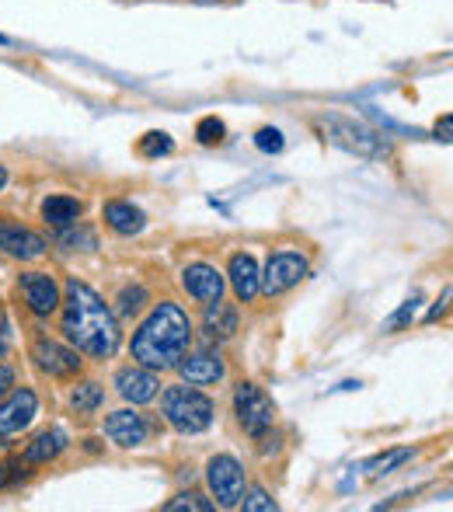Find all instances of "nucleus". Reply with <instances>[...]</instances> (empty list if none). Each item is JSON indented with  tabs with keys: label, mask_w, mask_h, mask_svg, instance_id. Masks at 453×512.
Listing matches in <instances>:
<instances>
[{
	"label": "nucleus",
	"mask_w": 453,
	"mask_h": 512,
	"mask_svg": "<svg viewBox=\"0 0 453 512\" xmlns=\"http://www.w3.org/2000/svg\"><path fill=\"white\" fill-rule=\"evenodd\" d=\"M67 446H70L67 432H63L60 425H49V429H42L39 436H35L32 443L25 446V453H21V457H25L32 467L53 464V460H60L63 453H67Z\"/></svg>",
	"instance_id": "nucleus-17"
},
{
	"label": "nucleus",
	"mask_w": 453,
	"mask_h": 512,
	"mask_svg": "<svg viewBox=\"0 0 453 512\" xmlns=\"http://www.w3.org/2000/svg\"><path fill=\"white\" fill-rule=\"evenodd\" d=\"M447 304H450V290H443L440 304H436L433 310H429V314H426V321H429V324H433V321H440V314H443V310H447Z\"/></svg>",
	"instance_id": "nucleus-35"
},
{
	"label": "nucleus",
	"mask_w": 453,
	"mask_h": 512,
	"mask_svg": "<svg viewBox=\"0 0 453 512\" xmlns=\"http://www.w3.org/2000/svg\"><path fill=\"white\" fill-rule=\"evenodd\" d=\"M115 391H119L122 401H129V405H150V401H157V394H161V377H157V370H147V366H122L119 373H115Z\"/></svg>",
	"instance_id": "nucleus-13"
},
{
	"label": "nucleus",
	"mask_w": 453,
	"mask_h": 512,
	"mask_svg": "<svg viewBox=\"0 0 453 512\" xmlns=\"http://www.w3.org/2000/svg\"><path fill=\"white\" fill-rule=\"evenodd\" d=\"M102 401H105V387L98 380H77L74 391H70V408L77 415H91V411L102 408Z\"/></svg>",
	"instance_id": "nucleus-21"
},
{
	"label": "nucleus",
	"mask_w": 453,
	"mask_h": 512,
	"mask_svg": "<svg viewBox=\"0 0 453 512\" xmlns=\"http://www.w3.org/2000/svg\"><path fill=\"white\" fill-rule=\"evenodd\" d=\"M227 283L234 290L237 304H251L258 297V262L248 251H237L227 262Z\"/></svg>",
	"instance_id": "nucleus-16"
},
{
	"label": "nucleus",
	"mask_w": 453,
	"mask_h": 512,
	"mask_svg": "<svg viewBox=\"0 0 453 512\" xmlns=\"http://www.w3.org/2000/svg\"><path fill=\"white\" fill-rule=\"evenodd\" d=\"M14 387H18V373H14V366L0 363V398H4V394H11Z\"/></svg>",
	"instance_id": "nucleus-32"
},
{
	"label": "nucleus",
	"mask_w": 453,
	"mask_h": 512,
	"mask_svg": "<svg viewBox=\"0 0 453 512\" xmlns=\"http://www.w3.org/2000/svg\"><path fill=\"white\" fill-rule=\"evenodd\" d=\"M206 331H210V338H230L237 331V307L234 304H224V300H217V304L206 307Z\"/></svg>",
	"instance_id": "nucleus-20"
},
{
	"label": "nucleus",
	"mask_w": 453,
	"mask_h": 512,
	"mask_svg": "<svg viewBox=\"0 0 453 512\" xmlns=\"http://www.w3.org/2000/svg\"><path fill=\"white\" fill-rule=\"evenodd\" d=\"M192 335H196V328H192L185 307L175 304V300H161L143 317L140 328L133 331L129 356L140 366H147V370H171L192 349Z\"/></svg>",
	"instance_id": "nucleus-2"
},
{
	"label": "nucleus",
	"mask_w": 453,
	"mask_h": 512,
	"mask_svg": "<svg viewBox=\"0 0 453 512\" xmlns=\"http://www.w3.org/2000/svg\"><path fill=\"white\" fill-rule=\"evenodd\" d=\"M237 509H244V512H276L279 509V502L272 499L265 488H258V485H244V495H241V502H237Z\"/></svg>",
	"instance_id": "nucleus-28"
},
{
	"label": "nucleus",
	"mask_w": 453,
	"mask_h": 512,
	"mask_svg": "<svg viewBox=\"0 0 453 512\" xmlns=\"http://www.w3.org/2000/svg\"><path fill=\"white\" fill-rule=\"evenodd\" d=\"M405 460H412V446H398V450H387L380 453V457H373L370 464L363 467L370 478H384V474H391L394 467H401Z\"/></svg>",
	"instance_id": "nucleus-24"
},
{
	"label": "nucleus",
	"mask_w": 453,
	"mask_h": 512,
	"mask_svg": "<svg viewBox=\"0 0 453 512\" xmlns=\"http://www.w3.org/2000/svg\"><path fill=\"white\" fill-rule=\"evenodd\" d=\"M255 147L262 150V154H279V150L286 147V140H283V133H279L276 126H262L255 133Z\"/></svg>",
	"instance_id": "nucleus-31"
},
{
	"label": "nucleus",
	"mask_w": 453,
	"mask_h": 512,
	"mask_svg": "<svg viewBox=\"0 0 453 512\" xmlns=\"http://www.w3.org/2000/svg\"><path fill=\"white\" fill-rule=\"evenodd\" d=\"M161 415L182 436H199V432H206L213 425L217 405L203 391H196V387L182 380V384H171L161 391Z\"/></svg>",
	"instance_id": "nucleus-3"
},
{
	"label": "nucleus",
	"mask_w": 453,
	"mask_h": 512,
	"mask_svg": "<svg viewBox=\"0 0 453 512\" xmlns=\"http://www.w3.org/2000/svg\"><path fill=\"white\" fill-rule=\"evenodd\" d=\"M175 370H178V377L185 380V384H192V387H213V384H220L224 380V359L217 356V352H210V349H203V352H185L182 359L175 363Z\"/></svg>",
	"instance_id": "nucleus-15"
},
{
	"label": "nucleus",
	"mask_w": 453,
	"mask_h": 512,
	"mask_svg": "<svg viewBox=\"0 0 453 512\" xmlns=\"http://www.w3.org/2000/svg\"><path fill=\"white\" fill-rule=\"evenodd\" d=\"M206 485H210V495L220 509H237L244 495V467L230 453H217L206 464Z\"/></svg>",
	"instance_id": "nucleus-7"
},
{
	"label": "nucleus",
	"mask_w": 453,
	"mask_h": 512,
	"mask_svg": "<svg viewBox=\"0 0 453 512\" xmlns=\"http://www.w3.org/2000/svg\"><path fill=\"white\" fill-rule=\"evenodd\" d=\"M182 509H192V512H210V509H217V502L206 499L203 492H178L175 499L164 502V512H182Z\"/></svg>",
	"instance_id": "nucleus-27"
},
{
	"label": "nucleus",
	"mask_w": 453,
	"mask_h": 512,
	"mask_svg": "<svg viewBox=\"0 0 453 512\" xmlns=\"http://www.w3.org/2000/svg\"><path fill=\"white\" fill-rule=\"evenodd\" d=\"M39 213L49 227H70V223H77L84 216V203L74 196H46L39 206Z\"/></svg>",
	"instance_id": "nucleus-19"
},
{
	"label": "nucleus",
	"mask_w": 453,
	"mask_h": 512,
	"mask_svg": "<svg viewBox=\"0 0 453 512\" xmlns=\"http://www.w3.org/2000/svg\"><path fill=\"white\" fill-rule=\"evenodd\" d=\"M147 300H150V293L143 290L140 283L136 286H126V290L115 297V317H136L143 307H147Z\"/></svg>",
	"instance_id": "nucleus-25"
},
{
	"label": "nucleus",
	"mask_w": 453,
	"mask_h": 512,
	"mask_svg": "<svg viewBox=\"0 0 453 512\" xmlns=\"http://www.w3.org/2000/svg\"><path fill=\"white\" fill-rule=\"evenodd\" d=\"M18 293L25 300V307L32 310L35 317H53L60 310V300H63V290L49 272H21L18 276Z\"/></svg>",
	"instance_id": "nucleus-10"
},
{
	"label": "nucleus",
	"mask_w": 453,
	"mask_h": 512,
	"mask_svg": "<svg viewBox=\"0 0 453 512\" xmlns=\"http://www.w3.org/2000/svg\"><path fill=\"white\" fill-rule=\"evenodd\" d=\"M4 185H7V168L0 164V192H4Z\"/></svg>",
	"instance_id": "nucleus-36"
},
{
	"label": "nucleus",
	"mask_w": 453,
	"mask_h": 512,
	"mask_svg": "<svg viewBox=\"0 0 453 512\" xmlns=\"http://www.w3.org/2000/svg\"><path fill=\"white\" fill-rule=\"evenodd\" d=\"M304 276H307V258L300 251H276L265 262V272H258V293L279 297V293L293 290Z\"/></svg>",
	"instance_id": "nucleus-8"
},
{
	"label": "nucleus",
	"mask_w": 453,
	"mask_h": 512,
	"mask_svg": "<svg viewBox=\"0 0 453 512\" xmlns=\"http://www.w3.org/2000/svg\"><path fill=\"white\" fill-rule=\"evenodd\" d=\"M224 136H227V126L217 115H206V119L196 122V140L203 143V147H217V143H224Z\"/></svg>",
	"instance_id": "nucleus-30"
},
{
	"label": "nucleus",
	"mask_w": 453,
	"mask_h": 512,
	"mask_svg": "<svg viewBox=\"0 0 453 512\" xmlns=\"http://www.w3.org/2000/svg\"><path fill=\"white\" fill-rule=\"evenodd\" d=\"M182 290L189 293V300L210 307V304H217V300H224L227 276L213 269V265H206V262H192V265H185V269H182Z\"/></svg>",
	"instance_id": "nucleus-11"
},
{
	"label": "nucleus",
	"mask_w": 453,
	"mask_h": 512,
	"mask_svg": "<svg viewBox=\"0 0 453 512\" xmlns=\"http://www.w3.org/2000/svg\"><path fill=\"white\" fill-rule=\"evenodd\" d=\"M28 478H32V464L25 457H7L0 464V492H11V488L25 485Z\"/></svg>",
	"instance_id": "nucleus-23"
},
{
	"label": "nucleus",
	"mask_w": 453,
	"mask_h": 512,
	"mask_svg": "<svg viewBox=\"0 0 453 512\" xmlns=\"http://www.w3.org/2000/svg\"><path fill=\"white\" fill-rule=\"evenodd\" d=\"M102 220H105V227L115 230L119 237H133V234H140V230L147 227V216H143V209L133 206L129 199H109V203L102 206Z\"/></svg>",
	"instance_id": "nucleus-18"
},
{
	"label": "nucleus",
	"mask_w": 453,
	"mask_h": 512,
	"mask_svg": "<svg viewBox=\"0 0 453 512\" xmlns=\"http://www.w3.org/2000/svg\"><path fill=\"white\" fill-rule=\"evenodd\" d=\"M11 342H14V338H11V324H7V314L0 310V359L11 352Z\"/></svg>",
	"instance_id": "nucleus-33"
},
{
	"label": "nucleus",
	"mask_w": 453,
	"mask_h": 512,
	"mask_svg": "<svg viewBox=\"0 0 453 512\" xmlns=\"http://www.w3.org/2000/svg\"><path fill=\"white\" fill-rule=\"evenodd\" d=\"M136 150H140L143 157H164V154H171V150H175V140H171L164 129H150V133L140 136Z\"/></svg>",
	"instance_id": "nucleus-26"
},
{
	"label": "nucleus",
	"mask_w": 453,
	"mask_h": 512,
	"mask_svg": "<svg viewBox=\"0 0 453 512\" xmlns=\"http://www.w3.org/2000/svg\"><path fill=\"white\" fill-rule=\"evenodd\" d=\"M419 304H422V297H419V293H412V297H408L405 304L394 310V314L384 321V331H387V335H394V331H401L405 324H412V321H415V314H419Z\"/></svg>",
	"instance_id": "nucleus-29"
},
{
	"label": "nucleus",
	"mask_w": 453,
	"mask_h": 512,
	"mask_svg": "<svg viewBox=\"0 0 453 512\" xmlns=\"http://www.w3.org/2000/svg\"><path fill=\"white\" fill-rule=\"evenodd\" d=\"M39 415V394L32 387H14L11 394L0 398V443L21 436Z\"/></svg>",
	"instance_id": "nucleus-9"
},
{
	"label": "nucleus",
	"mask_w": 453,
	"mask_h": 512,
	"mask_svg": "<svg viewBox=\"0 0 453 512\" xmlns=\"http://www.w3.org/2000/svg\"><path fill=\"white\" fill-rule=\"evenodd\" d=\"M234 418L248 439L269 436L272 422H276V405L258 384H237L234 387Z\"/></svg>",
	"instance_id": "nucleus-5"
},
{
	"label": "nucleus",
	"mask_w": 453,
	"mask_h": 512,
	"mask_svg": "<svg viewBox=\"0 0 453 512\" xmlns=\"http://www.w3.org/2000/svg\"><path fill=\"white\" fill-rule=\"evenodd\" d=\"M46 248L49 244L32 227H21L11 216H0V251L4 255L18 258V262H39L46 255Z\"/></svg>",
	"instance_id": "nucleus-12"
},
{
	"label": "nucleus",
	"mask_w": 453,
	"mask_h": 512,
	"mask_svg": "<svg viewBox=\"0 0 453 512\" xmlns=\"http://www.w3.org/2000/svg\"><path fill=\"white\" fill-rule=\"evenodd\" d=\"M321 126H325V140H332L335 147L349 150V154L370 157V161H384V157H391V143H387L377 129L363 126V122L342 119V115H325Z\"/></svg>",
	"instance_id": "nucleus-4"
},
{
	"label": "nucleus",
	"mask_w": 453,
	"mask_h": 512,
	"mask_svg": "<svg viewBox=\"0 0 453 512\" xmlns=\"http://www.w3.org/2000/svg\"><path fill=\"white\" fill-rule=\"evenodd\" d=\"M105 436L112 439L122 450H133V446H143L150 436V422L147 415H140L136 408H119L112 415H105Z\"/></svg>",
	"instance_id": "nucleus-14"
},
{
	"label": "nucleus",
	"mask_w": 453,
	"mask_h": 512,
	"mask_svg": "<svg viewBox=\"0 0 453 512\" xmlns=\"http://www.w3.org/2000/svg\"><path fill=\"white\" fill-rule=\"evenodd\" d=\"M450 129H453V119H450V115H443V119L436 122V140L450 143Z\"/></svg>",
	"instance_id": "nucleus-34"
},
{
	"label": "nucleus",
	"mask_w": 453,
	"mask_h": 512,
	"mask_svg": "<svg viewBox=\"0 0 453 512\" xmlns=\"http://www.w3.org/2000/svg\"><path fill=\"white\" fill-rule=\"evenodd\" d=\"M60 331L77 352L91 359H112L122 345L115 310L81 279H67V286H63Z\"/></svg>",
	"instance_id": "nucleus-1"
},
{
	"label": "nucleus",
	"mask_w": 453,
	"mask_h": 512,
	"mask_svg": "<svg viewBox=\"0 0 453 512\" xmlns=\"http://www.w3.org/2000/svg\"><path fill=\"white\" fill-rule=\"evenodd\" d=\"M28 356H32V363L53 380H74L77 373L84 370L81 352H77L74 345H63L49 335H35L32 345H28Z\"/></svg>",
	"instance_id": "nucleus-6"
},
{
	"label": "nucleus",
	"mask_w": 453,
	"mask_h": 512,
	"mask_svg": "<svg viewBox=\"0 0 453 512\" xmlns=\"http://www.w3.org/2000/svg\"><path fill=\"white\" fill-rule=\"evenodd\" d=\"M56 244L67 251H95L98 248V234L88 227V223H70V227H60V237H56Z\"/></svg>",
	"instance_id": "nucleus-22"
}]
</instances>
